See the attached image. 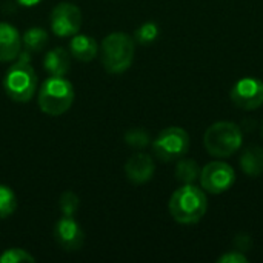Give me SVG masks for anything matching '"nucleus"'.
<instances>
[{"mask_svg":"<svg viewBox=\"0 0 263 263\" xmlns=\"http://www.w3.org/2000/svg\"><path fill=\"white\" fill-rule=\"evenodd\" d=\"M74 86L69 80L59 76L46 79L39 89V106L48 116H62L74 103Z\"/></svg>","mask_w":263,"mask_h":263,"instance_id":"nucleus-5","label":"nucleus"},{"mask_svg":"<svg viewBox=\"0 0 263 263\" xmlns=\"http://www.w3.org/2000/svg\"><path fill=\"white\" fill-rule=\"evenodd\" d=\"M233 103L243 109L253 111L263 105V82L257 77H243L231 89Z\"/></svg>","mask_w":263,"mask_h":263,"instance_id":"nucleus-8","label":"nucleus"},{"mask_svg":"<svg viewBox=\"0 0 263 263\" xmlns=\"http://www.w3.org/2000/svg\"><path fill=\"white\" fill-rule=\"evenodd\" d=\"M262 137H263V123H262Z\"/></svg>","mask_w":263,"mask_h":263,"instance_id":"nucleus-25","label":"nucleus"},{"mask_svg":"<svg viewBox=\"0 0 263 263\" xmlns=\"http://www.w3.org/2000/svg\"><path fill=\"white\" fill-rule=\"evenodd\" d=\"M219 263H248V257L242 251H230L222 254L219 259Z\"/></svg>","mask_w":263,"mask_h":263,"instance_id":"nucleus-23","label":"nucleus"},{"mask_svg":"<svg viewBox=\"0 0 263 263\" xmlns=\"http://www.w3.org/2000/svg\"><path fill=\"white\" fill-rule=\"evenodd\" d=\"M243 134L239 125L233 122H216L203 134V145L210 156L225 159L237 153L242 146Z\"/></svg>","mask_w":263,"mask_h":263,"instance_id":"nucleus-4","label":"nucleus"},{"mask_svg":"<svg viewBox=\"0 0 263 263\" xmlns=\"http://www.w3.org/2000/svg\"><path fill=\"white\" fill-rule=\"evenodd\" d=\"M149 140H151L149 139V134L145 129H142V128H133V129H129L125 134V142L129 146L137 148V149H142V148L148 146L149 145Z\"/></svg>","mask_w":263,"mask_h":263,"instance_id":"nucleus-20","label":"nucleus"},{"mask_svg":"<svg viewBox=\"0 0 263 263\" xmlns=\"http://www.w3.org/2000/svg\"><path fill=\"white\" fill-rule=\"evenodd\" d=\"M20 5H23V6H34V5H37V3H40L42 0H17Z\"/></svg>","mask_w":263,"mask_h":263,"instance_id":"nucleus-24","label":"nucleus"},{"mask_svg":"<svg viewBox=\"0 0 263 263\" xmlns=\"http://www.w3.org/2000/svg\"><path fill=\"white\" fill-rule=\"evenodd\" d=\"M17 208V199L9 186L0 185V219H6L14 214Z\"/></svg>","mask_w":263,"mask_h":263,"instance_id":"nucleus-18","label":"nucleus"},{"mask_svg":"<svg viewBox=\"0 0 263 263\" xmlns=\"http://www.w3.org/2000/svg\"><path fill=\"white\" fill-rule=\"evenodd\" d=\"M156 165L154 160L149 154L145 153H137L131 156L125 165V174L128 180L134 185H143L149 182L154 176Z\"/></svg>","mask_w":263,"mask_h":263,"instance_id":"nucleus-11","label":"nucleus"},{"mask_svg":"<svg viewBox=\"0 0 263 263\" xmlns=\"http://www.w3.org/2000/svg\"><path fill=\"white\" fill-rule=\"evenodd\" d=\"M29 52H20L18 60L9 66L3 77L5 92L14 102H29L37 89V74L29 63Z\"/></svg>","mask_w":263,"mask_h":263,"instance_id":"nucleus-2","label":"nucleus"},{"mask_svg":"<svg viewBox=\"0 0 263 263\" xmlns=\"http://www.w3.org/2000/svg\"><path fill=\"white\" fill-rule=\"evenodd\" d=\"M22 49V37L15 26L0 22V62H11L18 57Z\"/></svg>","mask_w":263,"mask_h":263,"instance_id":"nucleus-12","label":"nucleus"},{"mask_svg":"<svg viewBox=\"0 0 263 263\" xmlns=\"http://www.w3.org/2000/svg\"><path fill=\"white\" fill-rule=\"evenodd\" d=\"M134 37L140 45H149L159 37V26L153 22H146L137 28Z\"/></svg>","mask_w":263,"mask_h":263,"instance_id":"nucleus-19","label":"nucleus"},{"mask_svg":"<svg viewBox=\"0 0 263 263\" xmlns=\"http://www.w3.org/2000/svg\"><path fill=\"white\" fill-rule=\"evenodd\" d=\"M55 242L66 251H77L85 242V234L74 217L63 216L54 227Z\"/></svg>","mask_w":263,"mask_h":263,"instance_id":"nucleus-10","label":"nucleus"},{"mask_svg":"<svg viewBox=\"0 0 263 263\" xmlns=\"http://www.w3.org/2000/svg\"><path fill=\"white\" fill-rule=\"evenodd\" d=\"M171 217L182 225H194L200 222L208 210V199L202 188L186 183L176 190L168 203Z\"/></svg>","mask_w":263,"mask_h":263,"instance_id":"nucleus-1","label":"nucleus"},{"mask_svg":"<svg viewBox=\"0 0 263 263\" xmlns=\"http://www.w3.org/2000/svg\"><path fill=\"white\" fill-rule=\"evenodd\" d=\"M35 260L28 251L20 250V248H11L6 250L2 256H0V263H23L29 262L32 263Z\"/></svg>","mask_w":263,"mask_h":263,"instance_id":"nucleus-22","label":"nucleus"},{"mask_svg":"<svg viewBox=\"0 0 263 263\" xmlns=\"http://www.w3.org/2000/svg\"><path fill=\"white\" fill-rule=\"evenodd\" d=\"M48 42V32L43 28H29L25 35L22 37V45L25 46V51L32 54V52H40Z\"/></svg>","mask_w":263,"mask_h":263,"instance_id":"nucleus-16","label":"nucleus"},{"mask_svg":"<svg viewBox=\"0 0 263 263\" xmlns=\"http://www.w3.org/2000/svg\"><path fill=\"white\" fill-rule=\"evenodd\" d=\"M43 66H45V71L49 76L65 77L66 72L69 71V66H71L69 52L65 48H54V49H51L45 55V59H43Z\"/></svg>","mask_w":263,"mask_h":263,"instance_id":"nucleus-14","label":"nucleus"},{"mask_svg":"<svg viewBox=\"0 0 263 263\" xmlns=\"http://www.w3.org/2000/svg\"><path fill=\"white\" fill-rule=\"evenodd\" d=\"M190 149V136L180 126H170L160 131L153 142L154 156L162 162H174L182 159Z\"/></svg>","mask_w":263,"mask_h":263,"instance_id":"nucleus-6","label":"nucleus"},{"mask_svg":"<svg viewBox=\"0 0 263 263\" xmlns=\"http://www.w3.org/2000/svg\"><path fill=\"white\" fill-rule=\"evenodd\" d=\"M51 29L59 37L76 35L82 26V12L74 3H59L49 17Z\"/></svg>","mask_w":263,"mask_h":263,"instance_id":"nucleus-9","label":"nucleus"},{"mask_svg":"<svg viewBox=\"0 0 263 263\" xmlns=\"http://www.w3.org/2000/svg\"><path fill=\"white\" fill-rule=\"evenodd\" d=\"M200 186L210 194H222L236 182V171L225 162H210L200 170Z\"/></svg>","mask_w":263,"mask_h":263,"instance_id":"nucleus-7","label":"nucleus"},{"mask_svg":"<svg viewBox=\"0 0 263 263\" xmlns=\"http://www.w3.org/2000/svg\"><path fill=\"white\" fill-rule=\"evenodd\" d=\"M240 168L250 177H259L263 174V148L250 146L240 156Z\"/></svg>","mask_w":263,"mask_h":263,"instance_id":"nucleus-15","label":"nucleus"},{"mask_svg":"<svg viewBox=\"0 0 263 263\" xmlns=\"http://www.w3.org/2000/svg\"><path fill=\"white\" fill-rule=\"evenodd\" d=\"M69 54L80 62H91L99 54V45L89 35L76 34L69 42Z\"/></svg>","mask_w":263,"mask_h":263,"instance_id":"nucleus-13","label":"nucleus"},{"mask_svg":"<svg viewBox=\"0 0 263 263\" xmlns=\"http://www.w3.org/2000/svg\"><path fill=\"white\" fill-rule=\"evenodd\" d=\"M79 205H80L79 197L72 191H65L60 196V211L63 213V216L74 217V214L79 210Z\"/></svg>","mask_w":263,"mask_h":263,"instance_id":"nucleus-21","label":"nucleus"},{"mask_svg":"<svg viewBox=\"0 0 263 263\" xmlns=\"http://www.w3.org/2000/svg\"><path fill=\"white\" fill-rule=\"evenodd\" d=\"M136 43L125 32H112L106 35L100 45V60L103 68L111 74L125 72L134 60Z\"/></svg>","mask_w":263,"mask_h":263,"instance_id":"nucleus-3","label":"nucleus"},{"mask_svg":"<svg viewBox=\"0 0 263 263\" xmlns=\"http://www.w3.org/2000/svg\"><path fill=\"white\" fill-rule=\"evenodd\" d=\"M174 174H176V179L183 185L194 183L200 176V166L193 159H182L177 162Z\"/></svg>","mask_w":263,"mask_h":263,"instance_id":"nucleus-17","label":"nucleus"}]
</instances>
